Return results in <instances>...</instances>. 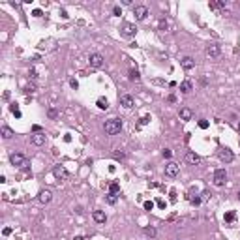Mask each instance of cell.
Returning a JSON list of instances; mask_svg holds the SVG:
<instances>
[{
    "label": "cell",
    "mask_w": 240,
    "mask_h": 240,
    "mask_svg": "<svg viewBox=\"0 0 240 240\" xmlns=\"http://www.w3.org/2000/svg\"><path fill=\"white\" fill-rule=\"evenodd\" d=\"M75 240H86L84 236H75Z\"/></svg>",
    "instance_id": "ee69618b"
},
{
    "label": "cell",
    "mask_w": 240,
    "mask_h": 240,
    "mask_svg": "<svg viewBox=\"0 0 240 240\" xmlns=\"http://www.w3.org/2000/svg\"><path fill=\"white\" fill-rule=\"evenodd\" d=\"M113 156H115L116 160H124V154H122V152H115V154H113Z\"/></svg>",
    "instance_id": "e575fe53"
},
{
    "label": "cell",
    "mask_w": 240,
    "mask_h": 240,
    "mask_svg": "<svg viewBox=\"0 0 240 240\" xmlns=\"http://www.w3.org/2000/svg\"><path fill=\"white\" fill-rule=\"evenodd\" d=\"M116 199H118V195H115V193H109V195H107V203H109V204H115Z\"/></svg>",
    "instance_id": "484cf974"
},
{
    "label": "cell",
    "mask_w": 240,
    "mask_h": 240,
    "mask_svg": "<svg viewBox=\"0 0 240 240\" xmlns=\"http://www.w3.org/2000/svg\"><path fill=\"white\" fill-rule=\"evenodd\" d=\"M180 90H182L184 94H189V92L193 90V83H192V81H182V83H180Z\"/></svg>",
    "instance_id": "2e32d148"
},
{
    "label": "cell",
    "mask_w": 240,
    "mask_h": 240,
    "mask_svg": "<svg viewBox=\"0 0 240 240\" xmlns=\"http://www.w3.org/2000/svg\"><path fill=\"white\" fill-rule=\"evenodd\" d=\"M220 45H216V43H212V45H208L206 47V54L210 56V58H218V56H220Z\"/></svg>",
    "instance_id": "8fae6325"
},
{
    "label": "cell",
    "mask_w": 240,
    "mask_h": 240,
    "mask_svg": "<svg viewBox=\"0 0 240 240\" xmlns=\"http://www.w3.org/2000/svg\"><path fill=\"white\" fill-rule=\"evenodd\" d=\"M58 116V111L56 109H49V118H56Z\"/></svg>",
    "instance_id": "4dcf8cb0"
},
{
    "label": "cell",
    "mask_w": 240,
    "mask_h": 240,
    "mask_svg": "<svg viewBox=\"0 0 240 240\" xmlns=\"http://www.w3.org/2000/svg\"><path fill=\"white\" fill-rule=\"evenodd\" d=\"M135 32H137V26L133 23H124L122 25V34H124V36L131 38V36H135Z\"/></svg>",
    "instance_id": "9c48e42d"
},
{
    "label": "cell",
    "mask_w": 240,
    "mask_h": 240,
    "mask_svg": "<svg viewBox=\"0 0 240 240\" xmlns=\"http://www.w3.org/2000/svg\"><path fill=\"white\" fill-rule=\"evenodd\" d=\"M199 128L201 130H206L208 128V120H199Z\"/></svg>",
    "instance_id": "f1b7e54d"
},
{
    "label": "cell",
    "mask_w": 240,
    "mask_h": 240,
    "mask_svg": "<svg viewBox=\"0 0 240 240\" xmlns=\"http://www.w3.org/2000/svg\"><path fill=\"white\" fill-rule=\"evenodd\" d=\"M30 141H32V145H36V146H41V145L45 143V133H34Z\"/></svg>",
    "instance_id": "5bb4252c"
},
{
    "label": "cell",
    "mask_w": 240,
    "mask_h": 240,
    "mask_svg": "<svg viewBox=\"0 0 240 240\" xmlns=\"http://www.w3.org/2000/svg\"><path fill=\"white\" fill-rule=\"evenodd\" d=\"M163 156L165 158H171V150H169V148H165V150H163Z\"/></svg>",
    "instance_id": "ab89813d"
},
{
    "label": "cell",
    "mask_w": 240,
    "mask_h": 240,
    "mask_svg": "<svg viewBox=\"0 0 240 240\" xmlns=\"http://www.w3.org/2000/svg\"><path fill=\"white\" fill-rule=\"evenodd\" d=\"M113 13H115V15H122V8H120V6H115V8H113Z\"/></svg>",
    "instance_id": "f546056e"
},
{
    "label": "cell",
    "mask_w": 240,
    "mask_h": 240,
    "mask_svg": "<svg viewBox=\"0 0 240 240\" xmlns=\"http://www.w3.org/2000/svg\"><path fill=\"white\" fill-rule=\"evenodd\" d=\"M158 206H160V208H165L167 204H165V201H163V199H158Z\"/></svg>",
    "instance_id": "d590c367"
},
{
    "label": "cell",
    "mask_w": 240,
    "mask_h": 240,
    "mask_svg": "<svg viewBox=\"0 0 240 240\" xmlns=\"http://www.w3.org/2000/svg\"><path fill=\"white\" fill-rule=\"evenodd\" d=\"M152 208H154V203L152 201H146L145 203V210H152Z\"/></svg>",
    "instance_id": "d6a6232c"
},
{
    "label": "cell",
    "mask_w": 240,
    "mask_h": 240,
    "mask_svg": "<svg viewBox=\"0 0 240 240\" xmlns=\"http://www.w3.org/2000/svg\"><path fill=\"white\" fill-rule=\"evenodd\" d=\"M171 201H173V203L176 201V192H171Z\"/></svg>",
    "instance_id": "7bdbcfd3"
},
{
    "label": "cell",
    "mask_w": 240,
    "mask_h": 240,
    "mask_svg": "<svg viewBox=\"0 0 240 240\" xmlns=\"http://www.w3.org/2000/svg\"><path fill=\"white\" fill-rule=\"evenodd\" d=\"M34 90H36V84L30 83V84H28V86L25 88V92H26V94H30V92H34Z\"/></svg>",
    "instance_id": "83f0119b"
},
{
    "label": "cell",
    "mask_w": 240,
    "mask_h": 240,
    "mask_svg": "<svg viewBox=\"0 0 240 240\" xmlns=\"http://www.w3.org/2000/svg\"><path fill=\"white\" fill-rule=\"evenodd\" d=\"M238 199H240V192H238Z\"/></svg>",
    "instance_id": "bcb514c9"
},
{
    "label": "cell",
    "mask_w": 240,
    "mask_h": 240,
    "mask_svg": "<svg viewBox=\"0 0 240 240\" xmlns=\"http://www.w3.org/2000/svg\"><path fill=\"white\" fill-rule=\"evenodd\" d=\"M92 218H94V221H96V223H103L105 220H107L105 212H101V210H96V212L92 214Z\"/></svg>",
    "instance_id": "e0dca14e"
},
{
    "label": "cell",
    "mask_w": 240,
    "mask_h": 240,
    "mask_svg": "<svg viewBox=\"0 0 240 240\" xmlns=\"http://www.w3.org/2000/svg\"><path fill=\"white\" fill-rule=\"evenodd\" d=\"M145 233L148 236H156V229H154V227H145Z\"/></svg>",
    "instance_id": "4316f807"
},
{
    "label": "cell",
    "mask_w": 240,
    "mask_h": 240,
    "mask_svg": "<svg viewBox=\"0 0 240 240\" xmlns=\"http://www.w3.org/2000/svg\"><path fill=\"white\" fill-rule=\"evenodd\" d=\"M96 105H98L100 109H109V101L105 100V98H100V100L96 101Z\"/></svg>",
    "instance_id": "44dd1931"
},
{
    "label": "cell",
    "mask_w": 240,
    "mask_h": 240,
    "mask_svg": "<svg viewBox=\"0 0 240 240\" xmlns=\"http://www.w3.org/2000/svg\"><path fill=\"white\" fill-rule=\"evenodd\" d=\"M10 161H11V165H15V167H26V158L23 156V154H19V152L11 154Z\"/></svg>",
    "instance_id": "3957f363"
},
{
    "label": "cell",
    "mask_w": 240,
    "mask_h": 240,
    "mask_svg": "<svg viewBox=\"0 0 240 240\" xmlns=\"http://www.w3.org/2000/svg\"><path fill=\"white\" fill-rule=\"evenodd\" d=\"M238 133H240V124H238Z\"/></svg>",
    "instance_id": "f6af8a7d"
},
{
    "label": "cell",
    "mask_w": 240,
    "mask_h": 240,
    "mask_svg": "<svg viewBox=\"0 0 240 240\" xmlns=\"http://www.w3.org/2000/svg\"><path fill=\"white\" fill-rule=\"evenodd\" d=\"M180 64H182V68H184L186 72H189V69H192V68L195 66V62H193V58H192V56H184Z\"/></svg>",
    "instance_id": "9a60e30c"
},
{
    "label": "cell",
    "mask_w": 240,
    "mask_h": 240,
    "mask_svg": "<svg viewBox=\"0 0 240 240\" xmlns=\"http://www.w3.org/2000/svg\"><path fill=\"white\" fill-rule=\"evenodd\" d=\"M53 176L56 180H66L68 178V169L66 167H62V165H56L53 169Z\"/></svg>",
    "instance_id": "8992f818"
},
{
    "label": "cell",
    "mask_w": 240,
    "mask_h": 240,
    "mask_svg": "<svg viewBox=\"0 0 240 240\" xmlns=\"http://www.w3.org/2000/svg\"><path fill=\"white\" fill-rule=\"evenodd\" d=\"M186 161H188V163H192V165H199L201 163V156H199V154H195V152H188L186 154Z\"/></svg>",
    "instance_id": "7c38bea8"
},
{
    "label": "cell",
    "mask_w": 240,
    "mask_h": 240,
    "mask_svg": "<svg viewBox=\"0 0 240 240\" xmlns=\"http://www.w3.org/2000/svg\"><path fill=\"white\" fill-rule=\"evenodd\" d=\"M167 101H169V103H174V101H176V98H174V96H169V98H167Z\"/></svg>",
    "instance_id": "b9f144b4"
},
{
    "label": "cell",
    "mask_w": 240,
    "mask_h": 240,
    "mask_svg": "<svg viewBox=\"0 0 240 240\" xmlns=\"http://www.w3.org/2000/svg\"><path fill=\"white\" fill-rule=\"evenodd\" d=\"M148 122H150V116H143V118H141V124H148Z\"/></svg>",
    "instance_id": "74e56055"
},
{
    "label": "cell",
    "mask_w": 240,
    "mask_h": 240,
    "mask_svg": "<svg viewBox=\"0 0 240 240\" xmlns=\"http://www.w3.org/2000/svg\"><path fill=\"white\" fill-rule=\"evenodd\" d=\"M103 128H105L107 135H116V133H120V130H122V120L120 118H109Z\"/></svg>",
    "instance_id": "6da1fadb"
},
{
    "label": "cell",
    "mask_w": 240,
    "mask_h": 240,
    "mask_svg": "<svg viewBox=\"0 0 240 240\" xmlns=\"http://www.w3.org/2000/svg\"><path fill=\"white\" fill-rule=\"evenodd\" d=\"M15 133H13V130L10 128V126H2V137L4 139H11Z\"/></svg>",
    "instance_id": "d6986e66"
},
{
    "label": "cell",
    "mask_w": 240,
    "mask_h": 240,
    "mask_svg": "<svg viewBox=\"0 0 240 240\" xmlns=\"http://www.w3.org/2000/svg\"><path fill=\"white\" fill-rule=\"evenodd\" d=\"M218 158H220L223 163H231V161L235 160V154H233V150H229V148H220Z\"/></svg>",
    "instance_id": "7a4b0ae2"
},
{
    "label": "cell",
    "mask_w": 240,
    "mask_h": 240,
    "mask_svg": "<svg viewBox=\"0 0 240 240\" xmlns=\"http://www.w3.org/2000/svg\"><path fill=\"white\" fill-rule=\"evenodd\" d=\"M88 62H90V66H92V68H101L103 66V56L100 53H94V54H90Z\"/></svg>",
    "instance_id": "ba28073f"
},
{
    "label": "cell",
    "mask_w": 240,
    "mask_h": 240,
    "mask_svg": "<svg viewBox=\"0 0 240 240\" xmlns=\"http://www.w3.org/2000/svg\"><path fill=\"white\" fill-rule=\"evenodd\" d=\"M192 116H193L192 109H188V107H182L180 109V118L182 120H192Z\"/></svg>",
    "instance_id": "ac0fdd59"
},
{
    "label": "cell",
    "mask_w": 240,
    "mask_h": 240,
    "mask_svg": "<svg viewBox=\"0 0 240 240\" xmlns=\"http://www.w3.org/2000/svg\"><path fill=\"white\" fill-rule=\"evenodd\" d=\"M69 86H72L73 90H77V88H79V83H77L75 79H69Z\"/></svg>",
    "instance_id": "1f68e13d"
},
{
    "label": "cell",
    "mask_w": 240,
    "mask_h": 240,
    "mask_svg": "<svg viewBox=\"0 0 240 240\" xmlns=\"http://www.w3.org/2000/svg\"><path fill=\"white\" fill-rule=\"evenodd\" d=\"M51 197H53V193L49 192V189H41V192L38 193V201H40L41 204H47L49 201H51Z\"/></svg>",
    "instance_id": "30bf717a"
},
{
    "label": "cell",
    "mask_w": 240,
    "mask_h": 240,
    "mask_svg": "<svg viewBox=\"0 0 240 240\" xmlns=\"http://www.w3.org/2000/svg\"><path fill=\"white\" fill-rule=\"evenodd\" d=\"M180 171V165L176 163V161H169V163L165 165V174L169 176V178H173V176H176Z\"/></svg>",
    "instance_id": "5b68a950"
},
{
    "label": "cell",
    "mask_w": 240,
    "mask_h": 240,
    "mask_svg": "<svg viewBox=\"0 0 240 240\" xmlns=\"http://www.w3.org/2000/svg\"><path fill=\"white\" fill-rule=\"evenodd\" d=\"M158 26H160V30H161V32H167V28H169V23H167L165 19H161Z\"/></svg>",
    "instance_id": "603a6c76"
},
{
    "label": "cell",
    "mask_w": 240,
    "mask_h": 240,
    "mask_svg": "<svg viewBox=\"0 0 240 240\" xmlns=\"http://www.w3.org/2000/svg\"><path fill=\"white\" fill-rule=\"evenodd\" d=\"M235 218H236V214H235V212H227V214H225V221L231 223V221H235Z\"/></svg>",
    "instance_id": "d4e9b609"
},
{
    "label": "cell",
    "mask_w": 240,
    "mask_h": 240,
    "mask_svg": "<svg viewBox=\"0 0 240 240\" xmlns=\"http://www.w3.org/2000/svg\"><path fill=\"white\" fill-rule=\"evenodd\" d=\"M120 105H122V107H126V109H131V107H133V98H131L130 94H124L122 98H120Z\"/></svg>",
    "instance_id": "4fadbf2b"
},
{
    "label": "cell",
    "mask_w": 240,
    "mask_h": 240,
    "mask_svg": "<svg viewBox=\"0 0 240 240\" xmlns=\"http://www.w3.org/2000/svg\"><path fill=\"white\" fill-rule=\"evenodd\" d=\"M130 79L131 81H139V72L137 69H130Z\"/></svg>",
    "instance_id": "cb8c5ba5"
},
{
    "label": "cell",
    "mask_w": 240,
    "mask_h": 240,
    "mask_svg": "<svg viewBox=\"0 0 240 240\" xmlns=\"http://www.w3.org/2000/svg\"><path fill=\"white\" fill-rule=\"evenodd\" d=\"M225 182H227V173H225V169H216V173H214V184L216 186H223Z\"/></svg>",
    "instance_id": "277c9868"
},
{
    "label": "cell",
    "mask_w": 240,
    "mask_h": 240,
    "mask_svg": "<svg viewBox=\"0 0 240 240\" xmlns=\"http://www.w3.org/2000/svg\"><path fill=\"white\" fill-rule=\"evenodd\" d=\"M32 131H34V133H41V128H40L38 124H34V126H32Z\"/></svg>",
    "instance_id": "836d02e7"
},
{
    "label": "cell",
    "mask_w": 240,
    "mask_h": 240,
    "mask_svg": "<svg viewBox=\"0 0 240 240\" xmlns=\"http://www.w3.org/2000/svg\"><path fill=\"white\" fill-rule=\"evenodd\" d=\"M109 193H115V195L120 193V184H118V182H111V184H109Z\"/></svg>",
    "instance_id": "ffe728a7"
},
{
    "label": "cell",
    "mask_w": 240,
    "mask_h": 240,
    "mask_svg": "<svg viewBox=\"0 0 240 240\" xmlns=\"http://www.w3.org/2000/svg\"><path fill=\"white\" fill-rule=\"evenodd\" d=\"M32 15H34V17H41V10H34Z\"/></svg>",
    "instance_id": "f35d334b"
},
{
    "label": "cell",
    "mask_w": 240,
    "mask_h": 240,
    "mask_svg": "<svg viewBox=\"0 0 240 240\" xmlns=\"http://www.w3.org/2000/svg\"><path fill=\"white\" fill-rule=\"evenodd\" d=\"M10 111L15 115V118H21V111H19V107H17V103H11V105H10Z\"/></svg>",
    "instance_id": "7402d4cb"
},
{
    "label": "cell",
    "mask_w": 240,
    "mask_h": 240,
    "mask_svg": "<svg viewBox=\"0 0 240 240\" xmlns=\"http://www.w3.org/2000/svg\"><path fill=\"white\" fill-rule=\"evenodd\" d=\"M10 235H11V229L6 227V229H4V236H10Z\"/></svg>",
    "instance_id": "60d3db41"
},
{
    "label": "cell",
    "mask_w": 240,
    "mask_h": 240,
    "mask_svg": "<svg viewBox=\"0 0 240 240\" xmlns=\"http://www.w3.org/2000/svg\"><path fill=\"white\" fill-rule=\"evenodd\" d=\"M133 13H135V19L137 21H145L146 15H148V8H146V6H135Z\"/></svg>",
    "instance_id": "52a82bcc"
},
{
    "label": "cell",
    "mask_w": 240,
    "mask_h": 240,
    "mask_svg": "<svg viewBox=\"0 0 240 240\" xmlns=\"http://www.w3.org/2000/svg\"><path fill=\"white\" fill-rule=\"evenodd\" d=\"M201 201H203V199H201V197H195V199H192V203L195 204V206H197V204H201Z\"/></svg>",
    "instance_id": "8d00e7d4"
}]
</instances>
